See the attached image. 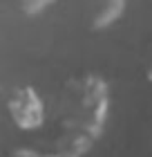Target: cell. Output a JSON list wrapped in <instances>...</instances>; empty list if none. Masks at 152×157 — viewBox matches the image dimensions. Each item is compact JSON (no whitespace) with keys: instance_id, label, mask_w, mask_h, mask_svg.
Here are the masks:
<instances>
[{"instance_id":"obj_1","label":"cell","mask_w":152,"mask_h":157,"mask_svg":"<svg viewBox=\"0 0 152 157\" xmlns=\"http://www.w3.org/2000/svg\"><path fill=\"white\" fill-rule=\"evenodd\" d=\"M110 108V90L103 76H72L61 94V112L56 137L45 148H36L40 157H81L101 135Z\"/></svg>"},{"instance_id":"obj_2","label":"cell","mask_w":152,"mask_h":157,"mask_svg":"<svg viewBox=\"0 0 152 157\" xmlns=\"http://www.w3.org/2000/svg\"><path fill=\"white\" fill-rule=\"evenodd\" d=\"M7 110L20 130H38L45 124V103L32 85H18L7 99Z\"/></svg>"},{"instance_id":"obj_3","label":"cell","mask_w":152,"mask_h":157,"mask_svg":"<svg viewBox=\"0 0 152 157\" xmlns=\"http://www.w3.org/2000/svg\"><path fill=\"white\" fill-rule=\"evenodd\" d=\"M123 9H125V0H96L90 18V27L92 29H105L107 25H112L121 16Z\"/></svg>"},{"instance_id":"obj_4","label":"cell","mask_w":152,"mask_h":157,"mask_svg":"<svg viewBox=\"0 0 152 157\" xmlns=\"http://www.w3.org/2000/svg\"><path fill=\"white\" fill-rule=\"evenodd\" d=\"M54 0H18L20 5V11L25 13V16H36V13H40L45 7H49Z\"/></svg>"},{"instance_id":"obj_5","label":"cell","mask_w":152,"mask_h":157,"mask_svg":"<svg viewBox=\"0 0 152 157\" xmlns=\"http://www.w3.org/2000/svg\"><path fill=\"white\" fill-rule=\"evenodd\" d=\"M9 157H40L34 146H18L9 153Z\"/></svg>"},{"instance_id":"obj_6","label":"cell","mask_w":152,"mask_h":157,"mask_svg":"<svg viewBox=\"0 0 152 157\" xmlns=\"http://www.w3.org/2000/svg\"><path fill=\"white\" fill-rule=\"evenodd\" d=\"M146 76H148V81L152 83V63H150V65H148V70H146Z\"/></svg>"}]
</instances>
